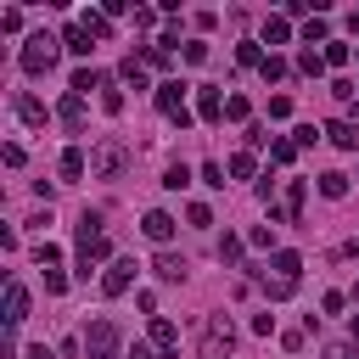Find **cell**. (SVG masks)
Listing matches in <instances>:
<instances>
[{"label":"cell","mask_w":359,"mask_h":359,"mask_svg":"<svg viewBox=\"0 0 359 359\" xmlns=\"http://www.w3.org/2000/svg\"><path fill=\"white\" fill-rule=\"evenodd\" d=\"M135 269H140L135 258H112V264H107V275H101V292H107V297L129 292V286H135Z\"/></svg>","instance_id":"obj_7"},{"label":"cell","mask_w":359,"mask_h":359,"mask_svg":"<svg viewBox=\"0 0 359 359\" xmlns=\"http://www.w3.org/2000/svg\"><path fill=\"white\" fill-rule=\"evenodd\" d=\"M95 84H101V73H95V67H79V73H73V95H90Z\"/></svg>","instance_id":"obj_22"},{"label":"cell","mask_w":359,"mask_h":359,"mask_svg":"<svg viewBox=\"0 0 359 359\" xmlns=\"http://www.w3.org/2000/svg\"><path fill=\"white\" fill-rule=\"evenodd\" d=\"M140 230H146V236H151V241H157V247H163V241H168V236H174V219H168V213H163V208H151V213H146V219H140Z\"/></svg>","instance_id":"obj_9"},{"label":"cell","mask_w":359,"mask_h":359,"mask_svg":"<svg viewBox=\"0 0 359 359\" xmlns=\"http://www.w3.org/2000/svg\"><path fill=\"white\" fill-rule=\"evenodd\" d=\"M353 342H359V314H353Z\"/></svg>","instance_id":"obj_43"},{"label":"cell","mask_w":359,"mask_h":359,"mask_svg":"<svg viewBox=\"0 0 359 359\" xmlns=\"http://www.w3.org/2000/svg\"><path fill=\"white\" fill-rule=\"evenodd\" d=\"M236 62H241V67H264V50H258V45H241Z\"/></svg>","instance_id":"obj_29"},{"label":"cell","mask_w":359,"mask_h":359,"mask_svg":"<svg viewBox=\"0 0 359 359\" xmlns=\"http://www.w3.org/2000/svg\"><path fill=\"white\" fill-rule=\"evenodd\" d=\"M247 112H252V107H247V95H230V101H224V118H236V123H241Z\"/></svg>","instance_id":"obj_31"},{"label":"cell","mask_w":359,"mask_h":359,"mask_svg":"<svg viewBox=\"0 0 359 359\" xmlns=\"http://www.w3.org/2000/svg\"><path fill=\"white\" fill-rule=\"evenodd\" d=\"M219 258L236 264V258H241V236H224V241H219Z\"/></svg>","instance_id":"obj_34"},{"label":"cell","mask_w":359,"mask_h":359,"mask_svg":"<svg viewBox=\"0 0 359 359\" xmlns=\"http://www.w3.org/2000/svg\"><path fill=\"white\" fill-rule=\"evenodd\" d=\"M140 62H146V67H168L174 56H168V45H140Z\"/></svg>","instance_id":"obj_21"},{"label":"cell","mask_w":359,"mask_h":359,"mask_svg":"<svg viewBox=\"0 0 359 359\" xmlns=\"http://www.w3.org/2000/svg\"><path fill=\"white\" fill-rule=\"evenodd\" d=\"M320 56H325L331 67H342V62H348V45H342V39H325V50H320Z\"/></svg>","instance_id":"obj_28"},{"label":"cell","mask_w":359,"mask_h":359,"mask_svg":"<svg viewBox=\"0 0 359 359\" xmlns=\"http://www.w3.org/2000/svg\"><path fill=\"white\" fill-rule=\"evenodd\" d=\"M252 168H258L252 151H236V157H230V174H236V180H252Z\"/></svg>","instance_id":"obj_23"},{"label":"cell","mask_w":359,"mask_h":359,"mask_svg":"<svg viewBox=\"0 0 359 359\" xmlns=\"http://www.w3.org/2000/svg\"><path fill=\"white\" fill-rule=\"evenodd\" d=\"M151 269H157V280H185V269H191V264H185L180 252H157V264H151Z\"/></svg>","instance_id":"obj_12"},{"label":"cell","mask_w":359,"mask_h":359,"mask_svg":"<svg viewBox=\"0 0 359 359\" xmlns=\"http://www.w3.org/2000/svg\"><path fill=\"white\" fill-rule=\"evenodd\" d=\"M353 303H359V286H353Z\"/></svg>","instance_id":"obj_44"},{"label":"cell","mask_w":359,"mask_h":359,"mask_svg":"<svg viewBox=\"0 0 359 359\" xmlns=\"http://www.w3.org/2000/svg\"><path fill=\"white\" fill-rule=\"evenodd\" d=\"M79 28H84L90 39H107V34H112V22H107L101 11H84V17H79Z\"/></svg>","instance_id":"obj_16"},{"label":"cell","mask_w":359,"mask_h":359,"mask_svg":"<svg viewBox=\"0 0 359 359\" xmlns=\"http://www.w3.org/2000/svg\"><path fill=\"white\" fill-rule=\"evenodd\" d=\"M17 118H22V123H45V107H39L34 95H17Z\"/></svg>","instance_id":"obj_20"},{"label":"cell","mask_w":359,"mask_h":359,"mask_svg":"<svg viewBox=\"0 0 359 359\" xmlns=\"http://www.w3.org/2000/svg\"><path fill=\"white\" fill-rule=\"evenodd\" d=\"M174 342H180V331H174V320H163V314H151V348H163V353H168Z\"/></svg>","instance_id":"obj_14"},{"label":"cell","mask_w":359,"mask_h":359,"mask_svg":"<svg viewBox=\"0 0 359 359\" xmlns=\"http://www.w3.org/2000/svg\"><path fill=\"white\" fill-rule=\"evenodd\" d=\"M123 84H135V90H146V73H140V62H135V56L123 62Z\"/></svg>","instance_id":"obj_30"},{"label":"cell","mask_w":359,"mask_h":359,"mask_svg":"<svg viewBox=\"0 0 359 359\" xmlns=\"http://www.w3.org/2000/svg\"><path fill=\"white\" fill-rule=\"evenodd\" d=\"M56 118H62L67 129H84V95H62V107H56Z\"/></svg>","instance_id":"obj_13"},{"label":"cell","mask_w":359,"mask_h":359,"mask_svg":"<svg viewBox=\"0 0 359 359\" xmlns=\"http://www.w3.org/2000/svg\"><path fill=\"white\" fill-rule=\"evenodd\" d=\"M275 275L297 286V275H303V258H297V252H275Z\"/></svg>","instance_id":"obj_15"},{"label":"cell","mask_w":359,"mask_h":359,"mask_svg":"<svg viewBox=\"0 0 359 359\" xmlns=\"http://www.w3.org/2000/svg\"><path fill=\"white\" fill-rule=\"evenodd\" d=\"M22 359H56V353H50V348H45V342H34V348H28V353H22Z\"/></svg>","instance_id":"obj_42"},{"label":"cell","mask_w":359,"mask_h":359,"mask_svg":"<svg viewBox=\"0 0 359 359\" xmlns=\"http://www.w3.org/2000/svg\"><path fill=\"white\" fill-rule=\"evenodd\" d=\"M185 219H191V224H213V213H208L202 202H191V208H185Z\"/></svg>","instance_id":"obj_40"},{"label":"cell","mask_w":359,"mask_h":359,"mask_svg":"<svg viewBox=\"0 0 359 359\" xmlns=\"http://www.w3.org/2000/svg\"><path fill=\"white\" fill-rule=\"evenodd\" d=\"M258 73H264V79H286V62H280V56H264V67H258Z\"/></svg>","instance_id":"obj_36"},{"label":"cell","mask_w":359,"mask_h":359,"mask_svg":"<svg viewBox=\"0 0 359 359\" xmlns=\"http://www.w3.org/2000/svg\"><path fill=\"white\" fill-rule=\"evenodd\" d=\"M325 34H331V22H325V17H309V22H303V39H309V50H314V39H325Z\"/></svg>","instance_id":"obj_24"},{"label":"cell","mask_w":359,"mask_h":359,"mask_svg":"<svg viewBox=\"0 0 359 359\" xmlns=\"http://www.w3.org/2000/svg\"><path fill=\"white\" fill-rule=\"evenodd\" d=\"M118 342H123V331L112 320H90L84 325V353L90 359H118Z\"/></svg>","instance_id":"obj_4"},{"label":"cell","mask_w":359,"mask_h":359,"mask_svg":"<svg viewBox=\"0 0 359 359\" xmlns=\"http://www.w3.org/2000/svg\"><path fill=\"white\" fill-rule=\"evenodd\" d=\"M320 196H331V202H337V196H348V174H337V168H331V174H320Z\"/></svg>","instance_id":"obj_18"},{"label":"cell","mask_w":359,"mask_h":359,"mask_svg":"<svg viewBox=\"0 0 359 359\" xmlns=\"http://www.w3.org/2000/svg\"><path fill=\"white\" fill-rule=\"evenodd\" d=\"M62 45H67V50H73V56H90V34H84V28H79V22H73V28H67V34H62Z\"/></svg>","instance_id":"obj_19"},{"label":"cell","mask_w":359,"mask_h":359,"mask_svg":"<svg viewBox=\"0 0 359 359\" xmlns=\"http://www.w3.org/2000/svg\"><path fill=\"white\" fill-rule=\"evenodd\" d=\"M84 168H90V163H84V151H79V146H67V151H62V180H79Z\"/></svg>","instance_id":"obj_17"},{"label":"cell","mask_w":359,"mask_h":359,"mask_svg":"<svg viewBox=\"0 0 359 359\" xmlns=\"http://www.w3.org/2000/svg\"><path fill=\"white\" fill-rule=\"evenodd\" d=\"M258 146H269V129H264V123H252V129H247V151H258Z\"/></svg>","instance_id":"obj_37"},{"label":"cell","mask_w":359,"mask_h":359,"mask_svg":"<svg viewBox=\"0 0 359 359\" xmlns=\"http://www.w3.org/2000/svg\"><path fill=\"white\" fill-rule=\"evenodd\" d=\"M196 112H202L208 123H219V118H224V101H219V90H213V84H202V90H196Z\"/></svg>","instance_id":"obj_10"},{"label":"cell","mask_w":359,"mask_h":359,"mask_svg":"<svg viewBox=\"0 0 359 359\" xmlns=\"http://www.w3.org/2000/svg\"><path fill=\"white\" fill-rule=\"evenodd\" d=\"M129 359H174V353H163V348H151V342H135Z\"/></svg>","instance_id":"obj_35"},{"label":"cell","mask_w":359,"mask_h":359,"mask_svg":"<svg viewBox=\"0 0 359 359\" xmlns=\"http://www.w3.org/2000/svg\"><path fill=\"white\" fill-rule=\"evenodd\" d=\"M28 320V292L22 280H6V325H22Z\"/></svg>","instance_id":"obj_8"},{"label":"cell","mask_w":359,"mask_h":359,"mask_svg":"<svg viewBox=\"0 0 359 359\" xmlns=\"http://www.w3.org/2000/svg\"><path fill=\"white\" fill-rule=\"evenodd\" d=\"M45 292L56 297V292H67V275H56V269H45Z\"/></svg>","instance_id":"obj_41"},{"label":"cell","mask_w":359,"mask_h":359,"mask_svg":"<svg viewBox=\"0 0 359 359\" xmlns=\"http://www.w3.org/2000/svg\"><path fill=\"white\" fill-rule=\"evenodd\" d=\"M297 67H303L309 79H320V73H325V56H320V50H303V56H297Z\"/></svg>","instance_id":"obj_25"},{"label":"cell","mask_w":359,"mask_h":359,"mask_svg":"<svg viewBox=\"0 0 359 359\" xmlns=\"http://www.w3.org/2000/svg\"><path fill=\"white\" fill-rule=\"evenodd\" d=\"M185 180H191V168H185V163H174V168H168V174H163V185H168V191H180V185H185Z\"/></svg>","instance_id":"obj_32"},{"label":"cell","mask_w":359,"mask_h":359,"mask_svg":"<svg viewBox=\"0 0 359 359\" xmlns=\"http://www.w3.org/2000/svg\"><path fill=\"white\" fill-rule=\"evenodd\" d=\"M236 353V325L230 314H208L202 320V359H230Z\"/></svg>","instance_id":"obj_2"},{"label":"cell","mask_w":359,"mask_h":359,"mask_svg":"<svg viewBox=\"0 0 359 359\" xmlns=\"http://www.w3.org/2000/svg\"><path fill=\"white\" fill-rule=\"evenodd\" d=\"M297 157V140H269V163H292Z\"/></svg>","instance_id":"obj_26"},{"label":"cell","mask_w":359,"mask_h":359,"mask_svg":"<svg viewBox=\"0 0 359 359\" xmlns=\"http://www.w3.org/2000/svg\"><path fill=\"white\" fill-rule=\"evenodd\" d=\"M56 34H34L28 45H22V73H50L56 67Z\"/></svg>","instance_id":"obj_5"},{"label":"cell","mask_w":359,"mask_h":359,"mask_svg":"<svg viewBox=\"0 0 359 359\" xmlns=\"http://www.w3.org/2000/svg\"><path fill=\"white\" fill-rule=\"evenodd\" d=\"M101 107L107 112H123V90H101Z\"/></svg>","instance_id":"obj_39"},{"label":"cell","mask_w":359,"mask_h":359,"mask_svg":"<svg viewBox=\"0 0 359 359\" xmlns=\"http://www.w3.org/2000/svg\"><path fill=\"white\" fill-rule=\"evenodd\" d=\"M202 185H213V191H224V168H219V163H202Z\"/></svg>","instance_id":"obj_33"},{"label":"cell","mask_w":359,"mask_h":359,"mask_svg":"<svg viewBox=\"0 0 359 359\" xmlns=\"http://www.w3.org/2000/svg\"><path fill=\"white\" fill-rule=\"evenodd\" d=\"M157 112H168V118H174V129H191V112H185V84H180V79L157 84Z\"/></svg>","instance_id":"obj_6"},{"label":"cell","mask_w":359,"mask_h":359,"mask_svg":"<svg viewBox=\"0 0 359 359\" xmlns=\"http://www.w3.org/2000/svg\"><path fill=\"white\" fill-rule=\"evenodd\" d=\"M286 34H292V28H286V17H269V22H264V39H269V45H280Z\"/></svg>","instance_id":"obj_27"},{"label":"cell","mask_w":359,"mask_h":359,"mask_svg":"<svg viewBox=\"0 0 359 359\" xmlns=\"http://www.w3.org/2000/svg\"><path fill=\"white\" fill-rule=\"evenodd\" d=\"M325 140H331V146H342V151H359V129H353V123H342V118H337V123H325Z\"/></svg>","instance_id":"obj_11"},{"label":"cell","mask_w":359,"mask_h":359,"mask_svg":"<svg viewBox=\"0 0 359 359\" xmlns=\"http://www.w3.org/2000/svg\"><path fill=\"white\" fill-rule=\"evenodd\" d=\"M123 168H129V146L123 140H95L90 146V174L95 180H118Z\"/></svg>","instance_id":"obj_3"},{"label":"cell","mask_w":359,"mask_h":359,"mask_svg":"<svg viewBox=\"0 0 359 359\" xmlns=\"http://www.w3.org/2000/svg\"><path fill=\"white\" fill-rule=\"evenodd\" d=\"M292 140H297V146H314V140H320V129H314V123H297V129H292Z\"/></svg>","instance_id":"obj_38"},{"label":"cell","mask_w":359,"mask_h":359,"mask_svg":"<svg viewBox=\"0 0 359 359\" xmlns=\"http://www.w3.org/2000/svg\"><path fill=\"white\" fill-rule=\"evenodd\" d=\"M107 252H112V241H107V230H101V213H84V219H79V275L90 280V269H95Z\"/></svg>","instance_id":"obj_1"}]
</instances>
